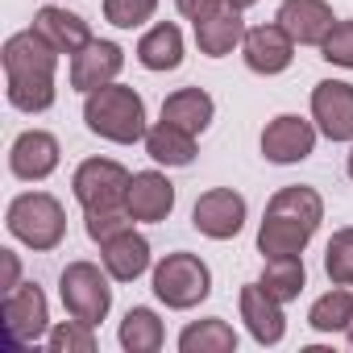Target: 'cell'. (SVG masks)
<instances>
[{
  "label": "cell",
  "instance_id": "obj_24",
  "mask_svg": "<svg viewBox=\"0 0 353 353\" xmlns=\"http://www.w3.org/2000/svg\"><path fill=\"white\" fill-rule=\"evenodd\" d=\"M166 341V328L158 320V312L150 307H129L121 320V349L125 353H158Z\"/></svg>",
  "mask_w": 353,
  "mask_h": 353
},
{
  "label": "cell",
  "instance_id": "obj_7",
  "mask_svg": "<svg viewBox=\"0 0 353 353\" xmlns=\"http://www.w3.org/2000/svg\"><path fill=\"white\" fill-rule=\"evenodd\" d=\"M129 179H133V174L121 162H112V158H88V162H79L71 188H75V200L83 204V212H96V208H125Z\"/></svg>",
  "mask_w": 353,
  "mask_h": 353
},
{
  "label": "cell",
  "instance_id": "obj_3",
  "mask_svg": "<svg viewBox=\"0 0 353 353\" xmlns=\"http://www.w3.org/2000/svg\"><path fill=\"white\" fill-rule=\"evenodd\" d=\"M83 121L96 137L117 141V145H133L145 141L150 125H145V100L125 88V83H104L96 92H88L83 100Z\"/></svg>",
  "mask_w": 353,
  "mask_h": 353
},
{
  "label": "cell",
  "instance_id": "obj_29",
  "mask_svg": "<svg viewBox=\"0 0 353 353\" xmlns=\"http://www.w3.org/2000/svg\"><path fill=\"white\" fill-rule=\"evenodd\" d=\"M50 349L54 353H96V324L83 320H63L59 328H50Z\"/></svg>",
  "mask_w": 353,
  "mask_h": 353
},
{
  "label": "cell",
  "instance_id": "obj_31",
  "mask_svg": "<svg viewBox=\"0 0 353 353\" xmlns=\"http://www.w3.org/2000/svg\"><path fill=\"white\" fill-rule=\"evenodd\" d=\"M129 221H133L129 208H96V212H83V229H88V237H92L96 245H104V241H112L117 233L133 229Z\"/></svg>",
  "mask_w": 353,
  "mask_h": 353
},
{
  "label": "cell",
  "instance_id": "obj_6",
  "mask_svg": "<svg viewBox=\"0 0 353 353\" xmlns=\"http://www.w3.org/2000/svg\"><path fill=\"white\" fill-rule=\"evenodd\" d=\"M108 270H100L96 262H71L59 274V295L67 316L83 320V324H100L112 307V287H108Z\"/></svg>",
  "mask_w": 353,
  "mask_h": 353
},
{
  "label": "cell",
  "instance_id": "obj_19",
  "mask_svg": "<svg viewBox=\"0 0 353 353\" xmlns=\"http://www.w3.org/2000/svg\"><path fill=\"white\" fill-rule=\"evenodd\" d=\"M100 262L117 283H137L150 270V241L141 233L125 229V233H117L112 241L100 245Z\"/></svg>",
  "mask_w": 353,
  "mask_h": 353
},
{
  "label": "cell",
  "instance_id": "obj_30",
  "mask_svg": "<svg viewBox=\"0 0 353 353\" xmlns=\"http://www.w3.org/2000/svg\"><path fill=\"white\" fill-rule=\"evenodd\" d=\"M158 0H104V21L117 30H137L154 17Z\"/></svg>",
  "mask_w": 353,
  "mask_h": 353
},
{
  "label": "cell",
  "instance_id": "obj_26",
  "mask_svg": "<svg viewBox=\"0 0 353 353\" xmlns=\"http://www.w3.org/2000/svg\"><path fill=\"white\" fill-rule=\"evenodd\" d=\"M279 303H291L299 299V291L307 287V270H303V258H266L262 266V279H258Z\"/></svg>",
  "mask_w": 353,
  "mask_h": 353
},
{
  "label": "cell",
  "instance_id": "obj_9",
  "mask_svg": "<svg viewBox=\"0 0 353 353\" xmlns=\"http://www.w3.org/2000/svg\"><path fill=\"white\" fill-rule=\"evenodd\" d=\"M312 150H316V125L295 112H283L262 129V158L274 166H295L312 158Z\"/></svg>",
  "mask_w": 353,
  "mask_h": 353
},
{
  "label": "cell",
  "instance_id": "obj_28",
  "mask_svg": "<svg viewBox=\"0 0 353 353\" xmlns=\"http://www.w3.org/2000/svg\"><path fill=\"white\" fill-rule=\"evenodd\" d=\"M324 274L332 287H353V229H336L324 250Z\"/></svg>",
  "mask_w": 353,
  "mask_h": 353
},
{
  "label": "cell",
  "instance_id": "obj_1",
  "mask_svg": "<svg viewBox=\"0 0 353 353\" xmlns=\"http://www.w3.org/2000/svg\"><path fill=\"white\" fill-rule=\"evenodd\" d=\"M59 50L30 26L5 42V96L21 112H46L59 96L54 88Z\"/></svg>",
  "mask_w": 353,
  "mask_h": 353
},
{
  "label": "cell",
  "instance_id": "obj_32",
  "mask_svg": "<svg viewBox=\"0 0 353 353\" xmlns=\"http://www.w3.org/2000/svg\"><path fill=\"white\" fill-rule=\"evenodd\" d=\"M324 59L332 63V67H345V71H353V21H336L332 26V34L324 38Z\"/></svg>",
  "mask_w": 353,
  "mask_h": 353
},
{
  "label": "cell",
  "instance_id": "obj_5",
  "mask_svg": "<svg viewBox=\"0 0 353 353\" xmlns=\"http://www.w3.org/2000/svg\"><path fill=\"white\" fill-rule=\"evenodd\" d=\"M154 295L174 307V312H188L196 303H204L212 295V270L204 258L196 254H166L158 266H154Z\"/></svg>",
  "mask_w": 353,
  "mask_h": 353
},
{
  "label": "cell",
  "instance_id": "obj_15",
  "mask_svg": "<svg viewBox=\"0 0 353 353\" xmlns=\"http://www.w3.org/2000/svg\"><path fill=\"white\" fill-rule=\"evenodd\" d=\"M125 208L133 216V225H158L170 216L174 208V183L166 179L162 170H137L129 179V196H125Z\"/></svg>",
  "mask_w": 353,
  "mask_h": 353
},
{
  "label": "cell",
  "instance_id": "obj_34",
  "mask_svg": "<svg viewBox=\"0 0 353 353\" xmlns=\"http://www.w3.org/2000/svg\"><path fill=\"white\" fill-rule=\"evenodd\" d=\"M174 5H179V13L196 26V21H204L208 13H216V9L225 5V0H174Z\"/></svg>",
  "mask_w": 353,
  "mask_h": 353
},
{
  "label": "cell",
  "instance_id": "obj_20",
  "mask_svg": "<svg viewBox=\"0 0 353 353\" xmlns=\"http://www.w3.org/2000/svg\"><path fill=\"white\" fill-rule=\"evenodd\" d=\"M34 30L59 50V54H79L88 42H92V26L79 17V13H71V9H59V5H46V9H38V17H34Z\"/></svg>",
  "mask_w": 353,
  "mask_h": 353
},
{
  "label": "cell",
  "instance_id": "obj_12",
  "mask_svg": "<svg viewBox=\"0 0 353 353\" xmlns=\"http://www.w3.org/2000/svg\"><path fill=\"white\" fill-rule=\"evenodd\" d=\"M241 54H245V67L254 75H283L291 67V59H295V38L279 21L254 26V30H245Z\"/></svg>",
  "mask_w": 353,
  "mask_h": 353
},
{
  "label": "cell",
  "instance_id": "obj_33",
  "mask_svg": "<svg viewBox=\"0 0 353 353\" xmlns=\"http://www.w3.org/2000/svg\"><path fill=\"white\" fill-rule=\"evenodd\" d=\"M17 279H21V262H17V254H13V250H0V291L9 295L13 287H21Z\"/></svg>",
  "mask_w": 353,
  "mask_h": 353
},
{
  "label": "cell",
  "instance_id": "obj_14",
  "mask_svg": "<svg viewBox=\"0 0 353 353\" xmlns=\"http://www.w3.org/2000/svg\"><path fill=\"white\" fill-rule=\"evenodd\" d=\"M121 67H125V50H121L117 42L92 38L79 54H71V88L88 96V92H96V88H104V83H117Z\"/></svg>",
  "mask_w": 353,
  "mask_h": 353
},
{
  "label": "cell",
  "instance_id": "obj_13",
  "mask_svg": "<svg viewBox=\"0 0 353 353\" xmlns=\"http://www.w3.org/2000/svg\"><path fill=\"white\" fill-rule=\"evenodd\" d=\"M9 170L26 183H42L59 170V137L46 129H26L9 150Z\"/></svg>",
  "mask_w": 353,
  "mask_h": 353
},
{
  "label": "cell",
  "instance_id": "obj_2",
  "mask_svg": "<svg viewBox=\"0 0 353 353\" xmlns=\"http://www.w3.org/2000/svg\"><path fill=\"white\" fill-rule=\"evenodd\" d=\"M324 221V200L316 188H283L270 196L262 229H258V250L262 258H303L307 241L316 237Z\"/></svg>",
  "mask_w": 353,
  "mask_h": 353
},
{
  "label": "cell",
  "instance_id": "obj_22",
  "mask_svg": "<svg viewBox=\"0 0 353 353\" xmlns=\"http://www.w3.org/2000/svg\"><path fill=\"white\" fill-rule=\"evenodd\" d=\"M137 63L145 71H174L183 63V34L174 21H158L154 30L141 34L137 42Z\"/></svg>",
  "mask_w": 353,
  "mask_h": 353
},
{
  "label": "cell",
  "instance_id": "obj_23",
  "mask_svg": "<svg viewBox=\"0 0 353 353\" xmlns=\"http://www.w3.org/2000/svg\"><path fill=\"white\" fill-rule=\"evenodd\" d=\"M145 154L162 166H192L196 158V133L179 129V125H170L158 117V125H150L145 133Z\"/></svg>",
  "mask_w": 353,
  "mask_h": 353
},
{
  "label": "cell",
  "instance_id": "obj_10",
  "mask_svg": "<svg viewBox=\"0 0 353 353\" xmlns=\"http://www.w3.org/2000/svg\"><path fill=\"white\" fill-rule=\"evenodd\" d=\"M192 225L212 237V241H229L245 229V196L233 192V188H212L196 200L192 208Z\"/></svg>",
  "mask_w": 353,
  "mask_h": 353
},
{
  "label": "cell",
  "instance_id": "obj_4",
  "mask_svg": "<svg viewBox=\"0 0 353 353\" xmlns=\"http://www.w3.org/2000/svg\"><path fill=\"white\" fill-rule=\"evenodd\" d=\"M5 225H9V233H13L21 245H30V250H38V254L59 250L63 237H67V212H63V204H59L54 196H46V192H26V196H17V200L9 204V212H5Z\"/></svg>",
  "mask_w": 353,
  "mask_h": 353
},
{
  "label": "cell",
  "instance_id": "obj_27",
  "mask_svg": "<svg viewBox=\"0 0 353 353\" xmlns=\"http://www.w3.org/2000/svg\"><path fill=\"white\" fill-rule=\"evenodd\" d=\"M307 324L316 332H345L353 324V295L345 287H332L328 295H320L307 312Z\"/></svg>",
  "mask_w": 353,
  "mask_h": 353
},
{
  "label": "cell",
  "instance_id": "obj_8",
  "mask_svg": "<svg viewBox=\"0 0 353 353\" xmlns=\"http://www.w3.org/2000/svg\"><path fill=\"white\" fill-rule=\"evenodd\" d=\"M5 336L9 345H34L42 336H50V307H46V295L38 283H21L5 295Z\"/></svg>",
  "mask_w": 353,
  "mask_h": 353
},
{
  "label": "cell",
  "instance_id": "obj_25",
  "mask_svg": "<svg viewBox=\"0 0 353 353\" xmlns=\"http://www.w3.org/2000/svg\"><path fill=\"white\" fill-rule=\"evenodd\" d=\"M179 349L183 353H233L237 349V332H233V324H225V320H196V324H188L183 332H179Z\"/></svg>",
  "mask_w": 353,
  "mask_h": 353
},
{
  "label": "cell",
  "instance_id": "obj_36",
  "mask_svg": "<svg viewBox=\"0 0 353 353\" xmlns=\"http://www.w3.org/2000/svg\"><path fill=\"white\" fill-rule=\"evenodd\" d=\"M349 179H353V150H349Z\"/></svg>",
  "mask_w": 353,
  "mask_h": 353
},
{
  "label": "cell",
  "instance_id": "obj_35",
  "mask_svg": "<svg viewBox=\"0 0 353 353\" xmlns=\"http://www.w3.org/2000/svg\"><path fill=\"white\" fill-rule=\"evenodd\" d=\"M229 5H237V9H254L258 0H229Z\"/></svg>",
  "mask_w": 353,
  "mask_h": 353
},
{
  "label": "cell",
  "instance_id": "obj_37",
  "mask_svg": "<svg viewBox=\"0 0 353 353\" xmlns=\"http://www.w3.org/2000/svg\"><path fill=\"white\" fill-rule=\"evenodd\" d=\"M345 332H349V345H353V324H349V328H345Z\"/></svg>",
  "mask_w": 353,
  "mask_h": 353
},
{
  "label": "cell",
  "instance_id": "obj_18",
  "mask_svg": "<svg viewBox=\"0 0 353 353\" xmlns=\"http://www.w3.org/2000/svg\"><path fill=\"white\" fill-rule=\"evenodd\" d=\"M241 13L245 9H237V5L225 0L216 13H208L204 21H196V46H200V54H208V59L233 54V46L245 42V17Z\"/></svg>",
  "mask_w": 353,
  "mask_h": 353
},
{
  "label": "cell",
  "instance_id": "obj_16",
  "mask_svg": "<svg viewBox=\"0 0 353 353\" xmlns=\"http://www.w3.org/2000/svg\"><path fill=\"white\" fill-rule=\"evenodd\" d=\"M274 21L295 38V46H324V38L336 26V17L324 0H283Z\"/></svg>",
  "mask_w": 353,
  "mask_h": 353
},
{
  "label": "cell",
  "instance_id": "obj_11",
  "mask_svg": "<svg viewBox=\"0 0 353 353\" xmlns=\"http://www.w3.org/2000/svg\"><path fill=\"white\" fill-rule=\"evenodd\" d=\"M312 121L328 141H353V83L320 79L312 88Z\"/></svg>",
  "mask_w": 353,
  "mask_h": 353
},
{
  "label": "cell",
  "instance_id": "obj_17",
  "mask_svg": "<svg viewBox=\"0 0 353 353\" xmlns=\"http://www.w3.org/2000/svg\"><path fill=\"white\" fill-rule=\"evenodd\" d=\"M241 320L250 328V336L258 345H279L287 336V316H283V303L262 287V283H250L241 287Z\"/></svg>",
  "mask_w": 353,
  "mask_h": 353
},
{
  "label": "cell",
  "instance_id": "obj_21",
  "mask_svg": "<svg viewBox=\"0 0 353 353\" xmlns=\"http://www.w3.org/2000/svg\"><path fill=\"white\" fill-rule=\"evenodd\" d=\"M212 117H216V104H212V96L204 88H179V92H170L162 100V121L179 125V129H188L196 137L212 125Z\"/></svg>",
  "mask_w": 353,
  "mask_h": 353
}]
</instances>
